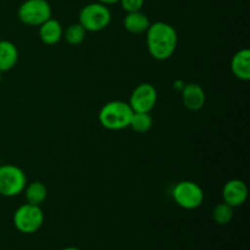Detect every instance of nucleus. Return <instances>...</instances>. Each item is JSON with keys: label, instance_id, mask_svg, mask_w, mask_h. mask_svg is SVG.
Listing matches in <instances>:
<instances>
[{"label": "nucleus", "instance_id": "1a4fd4ad", "mask_svg": "<svg viewBox=\"0 0 250 250\" xmlns=\"http://www.w3.org/2000/svg\"><path fill=\"white\" fill-rule=\"evenodd\" d=\"M248 198V187L244 181L239 178H232L225 183L222 188V199L229 207L238 208L246 203Z\"/></svg>", "mask_w": 250, "mask_h": 250}, {"label": "nucleus", "instance_id": "aec40b11", "mask_svg": "<svg viewBox=\"0 0 250 250\" xmlns=\"http://www.w3.org/2000/svg\"><path fill=\"white\" fill-rule=\"evenodd\" d=\"M186 83L183 82L182 80H176L175 82H173V88H175V90H177V92H181V90L183 89V87H185Z\"/></svg>", "mask_w": 250, "mask_h": 250}, {"label": "nucleus", "instance_id": "20e7f679", "mask_svg": "<svg viewBox=\"0 0 250 250\" xmlns=\"http://www.w3.org/2000/svg\"><path fill=\"white\" fill-rule=\"evenodd\" d=\"M12 221L17 231L21 233H36L44 224V212L38 205L26 203L15 210Z\"/></svg>", "mask_w": 250, "mask_h": 250}, {"label": "nucleus", "instance_id": "2eb2a0df", "mask_svg": "<svg viewBox=\"0 0 250 250\" xmlns=\"http://www.w3.org/2000/svg\"><path fill=\"white\" fill-rule=\"evenodd\" d=\"M23 192L27 203L28 204L38 205V207H41L45 202L46 197H48V189L39 181H34V182L26 185V188H24Z\"/></svg>", "mask_w": 250, "mask_h": 250}, {"label": "nucleus", "instance_id": "f3484780", "mask_svg": "<svg viewBox=\"0 0 250 250\" xmlns=\"http://www.w3.org/2000/svg\"><path fill=\"white\" fill-rule=\"evenodd\" d=\"M85 36H87V31L83 28L80 22H77V23L70 24L66 28V31L63 32L62 37H65V41L70 45H80L85 39Z\"/></svg>", "mask_w": 250, "mask_h": 250}, {"label": "nucleus", "instance_id": "4468645a", "mask_svg": "<svg viewBox=\"0 0 250 250\" xmlns=\"http://www.w3.org/2000/svg\"><path fill=\"white\" fill-rule=\"evenodd\" d=\"M19 61V49L12 42L0 41V72H7Z\"/></svg>", "mask_w": 250, "mask_h": 250}, {"label": "nucleus", "instance_id": "7ed1b4c3", "mask_svg": "<svg viewBox=\"0 0 250 250\" xmlns=\"http://www.w3.org/2000/svg\"><path fill=\"white\" fill-rule=\"evenodd\" d=\"M78 22L87 32H100L111 22V11L102 2H89L81 9Z\"/></svg>", "mask_w": 250, "mask_h": 250}, {"label": "nucleus", "instance_id": "0eeeda50", "mask_svg": "<svg viewBox=\"0 0 250 250\" xmlns=\"http://www.w3.org/2000/svg\"><path fill=\"white\" fill-rule=\"evenodd\" d=\"M17 17L26 26L39 27L51 17V6L46 0H24L17 10Z\"/></svg>", "mask_w": 250, "mask_h": 250}, {"label": "nucleus", "instance_id": "f03ea898", "mask_svg": "<svg viewBox=\"0 0 250 250\" xmlns=\"http://www.w3.org/2000/svg\"><path fill=\"white\" fill-rule=\"evenodd\" d=\"M133 110L129 106L128 102L122 100H111L103 105L98 119L100 125L109 131H121L129 127Z\"/></svg>", "mask_w": 250, "mask_h": 250}, {"label": "nucleus", "instance_id": "9b49d317", "mask_svg": "<svg viewBox=\"0 0 250 250\" xmlns=\"http://www.w3.org/2000/svg\"><path fill=\"white\" fill-rule=\"evenodd\" d=\"M63 36V29L58 20L50 17L39 26V38L46 45H54L59 43Z\"/></svg>", "mask_w": 250, "mask_h": 250}, {"label": "nucleus", "instance_id": "412c9836", "mask_svg": "<svg viewBox=\"0 0 250 250\" xmlns=\"http://www.w3.org/2000/svg\"><path fill=\"white\" fill-rule=\"evenodd\" d=\"M99 2H102V4L106 5V6H109V5H114V4H117V2L120 1V0H98Z\"/></svg>", "mask_w": 250, "mask_h": 250}, {"label": "nucleus", "instance_id": "6e6552de", "mask_svg": "<svg viewBox=\"0 0 250 250\" xmlns=\"http://www.w3.org/2000/svg\"><path fill=\"white\" fill-rule=\"evenodd\" d=\"M158 102V90L151 83H141L131 93L128 104L133 112H150Z\"/></svg>", "mask_w": 250, "mask_h": 250}, {"label": "nucleus", "instance_id": "5701e85b", "mask_svg": "<svg viewBox=\"0 0 250 250\" xmlns=\"http://www.w3.org/2000/svg\"><path fill=\"white\" fill-rule=\"evenodd\" d=\"M1 80H2V78H1V72H0V83H1Z\"/></svg>", "mask_w": 250, "mask_h": 250}, {"label": "nucleus", "instance_id": "f8f14e48", "mask_svg": "<svg viewBox=\"0 0 250 250\" xmlns=\"http://www.w3.org/2000/svg\"><path fill=\"white\" fill-rule=\"evenodd\" d=\"M231 70L234 77L241 81L250 80V50L244 48L237 51L231 60Z\"/></svg>", "mask_w": 250, "mask_h": 250}, {"label": "nucleus", "instance_id": "ddd939ff", "mask_svg": "<svg viewBox=\"0 0 250 250\" xmlns=\"http://www.w3.org/2000/svg\"><path fill=\"white\" fill-rule=\"evenodd\" d=\"M149 26H150V20L141 10L127 12L126 16L124 17V27L132 34L146 33Z\"/></svg>", "mask_w": 250, "mask_h": 250}, {"label": "nucleus", "instance_id": "f257e3e1", "mask_svg": "<svg viewBox=\"0 0 250 250\" xmlns=\"http://www.w3.org/2000/svg\"><path fill=\"white\" fill-rule=\"evenodd\" d=\"M146 49L155 60L164 61L175 54L178 43L177 31L167 22L156 21L146 29Z\"/></svg>", "mask_w": 250, "mask_h": 250}, {"label": "nucleus", "instance_id": "a211bd4d", "mask_svg": "<svg viewBox=\"0 0 250 250\" xmlns=\"http://www.w3.org/2000/svg\"><path fill=\"white\" fill-rule=\"evenodd\" d=\"M212 219L219 225H227L233 219V208L226 203H220L212 210Z\"/></svg>", "mask_w": 250, "mask_h": 250}, {"label": "nucleus", "instance_id": "423d86ee", "mask_svg": "<svg viewBox=\"0 0 250 250\" xmlns=\"http://www.w3.org/2000/svg\"><path fill=\"white\" fill-rule=\"evenodd\" d=\"M172 199L182 209L194 210L204 202V190L193 181H180L172 188Z\"/></svg>", "mask_w": 250, "mask_h": 250}, {"label": "nucleus", "instance_id": "6ab92c4d", "mask_svg": "<svg viewBox=\"0 0 250 250\" xmlns=\"http://www.w3.org/2000/svg\"><path fill=\"white\" fill-rule=\"evenodd\" d=\"M119 2L126 12L139 11L144 5V0H120Z\"/></svg>", "mask_w": 250, "mask_h": 250}, {"label": "nucleus", "instance_id": "4be33fe9", "mask_svg": "<svg viewBox=\"0 0 250 250\" xmlns=\"http://www.w3.org/2000/svg\"><path fill=\"white\" fill-rule=\"evenodd\" d=\"M62 250H82V249L77 248V247H66V248H63Z\"/></svg>", "mask_w": 250, "mask_h": 250}, {"label": "nucleus", "instance_id": "dca6fc26", "mask_svg": "<svg viewBox=\"0 0 250 250\" xmlns=\"http://www.w3.org/2000/svg\"><path fill=\"white\" fill-rule=\"evenodd\" d=\"M129 127L137 133H146L153 127V117L150 112H133Z\"/></svg>", "mask_w": 250, "mask_h": 250}, {"label": "nucleus", "instance_id": "9d476101", "mask_svg": "<svg viewBox=\"0 0 250 250\" xmlns=\"http://www.w3.org/2000/svg\"><path fill=\"white\" fill-rule=\"evenodd\" d=\"M181 94L183 105L190 111H199L205 105L207 95L202 85L198 83H186L183 89L181 90Z\"/></svg>", "mask_w": 250, "mask_h": 250}, {"label": "nucleus", "instance_id": "39448f33", "mask_svg": "<svg viewBox=\"0 0 250 250\" xmlns=\"http://www.w3.org/2000/svg\"><path fill=\"white\" fill-rule=\"evenodd\" d=\"M27 185V177L21 167L12 164L0 166V195L6 198L21 194Z\"/></svg>", "mask_w": 250, "mask_h": 250}]
</instances>
